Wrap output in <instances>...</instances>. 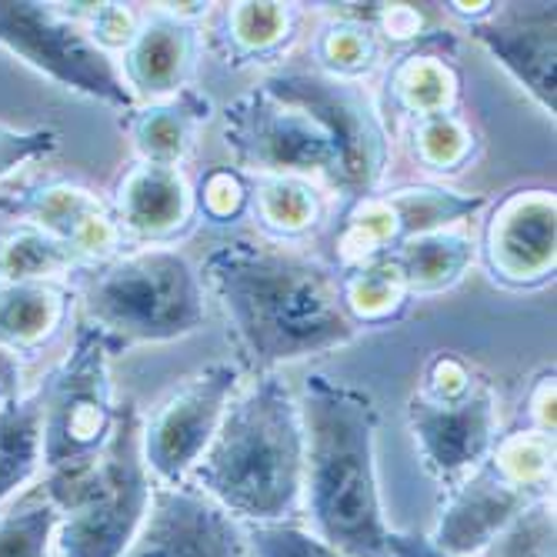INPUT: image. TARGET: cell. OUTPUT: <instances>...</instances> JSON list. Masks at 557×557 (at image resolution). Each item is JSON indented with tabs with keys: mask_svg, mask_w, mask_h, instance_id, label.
I'll return each instance as SVG.
<instances>
[{
	"mask_svg": "<svg viewBox=\"0 0 557 557\" xmlns=\"http://www.w3.org/2000/svg\"><path fill=\"white\" fill-rule=\"evenodd\" d=\"M250 371L277 374L361 337L344 308L337 268L274 240H231L200 268Z\"/></svg>",
	"mask_w": 557,
	"mask_h": 557,
	"instance_id": "6da1fadb",
	"label": "cell"
},
{
	"mask_svg": "<svg viewBox=\"0 0 557 557\" xmlns=\"http://www.w3.org/2000/svg\"><path fill=\"white\" fill-rule=\"evenodd\" d=\"M300 515L344 557H387V518L377 481V404L368 391L311 374L304 381Z\"/></svg>",
	"mask_w": 557,
	"mask_h": 557,
	"instance_id": "7a4b0ae2",
	"label": "cell"
},
{
	"mask_svg": "<svg viewBox=\"0 0 557 557\" xmlns=\"http://www.w3.org/2000/svg\"><path fill=\"white\" fill-rule=\"evenodd\" d=\"M184 484L240 524H277L300 515L304 424L300 404L281 374H258L237 387Z\"/></svg>",
	"mask_w": 557,
	"mask_h": 557,
	"instance_id": "3957f363",
	"label": "cell"
},
{
	"mask_svg": "<svg viewBox=\"0 0 557 557\" xmlns=\"http://www.w3.org/2000/svg\"><path fill=\"white\" fill-rule=\"evenodd\" d=\"M84 324L117 347L171 344L205 327V281L171 244L127 247L71 277Z\"/></svg>",
	"mask_w": 557,
	"mask_h": 557,
	"instance_id": "277c9868",
	"label": "cell"
},
{
	"mask_svg": "<svg viewBox=\"0 0 557 557\" xmlns=\"http://www.w3.org/2000/svg\"><path fill=\"white\" fill-rule=\"evenodd\" d=\"M40 484L61 508L54 557H124L154 491L140 450L137 404L124 400L117 408L114 434L94 465L67 478H40Z\"/></svg>",
	"mask_w": 557,
	"mask_h": 557,
	"instance_id": "5b68a950",
	"label": "cell"
},
{
	"mask_svg": "<svg viewBox=\"0 0 557 557\" xmlns=\"http://www.w3.org/2000/svg\"><path fill=\"white\" fill-rule=\"evenodd\" d=\"M111 344L77 327L67 358L40 384L44 397V478H67L104 454L117 408L111 381Z\"/></svg>",
	"mask_w": 557,
	"mask_h": 557,
	"instance_id": "8992f818",
	"label": "cell"
},
{
	"mask_svg": "<svg viewBox=\"0 0 557 557\" xmlns=\"http://www.w3.org/2000/svg\"><path fill=\"white\" fill-rule=\"evenodd\" d=\"M0 47L71 94L100 100L121 114L137 108L114 54H108L61 4L0 0Z\"/></svg>",
	"mask_w": 557,
	"mask_h": 557,
	"instance_id": "52a82bcc",
	"label": "cell"
},
{
	"mask_svg": "<svg viewBox=\"0 0 557 557\" xmlns=\"http://www.w3.org/2000/svg\"><path fill=\"white\" fill-rule=\"evenodd\" d=\"M264 87L300 104L327 131L337 154V194L358 200L377 190L391 161V131L364 84L300 67L274 71Z\"/></svg>",
	"mask_w": 557,
	"mask_h": 557,
	"instance_id": "ba28073f",
	"label": "cell"
},
{
	"mask_svg": "<svg viewBox=\"0 0 557 557\" xmlns=\"http://www.w3.org/2000/svg\"><path fill=\"white\" fill-rule=\"evenodd\" d=\"M224 144L240 174L324 181L337 190V154L327 131L300 104L264 84L227 104Z\"/></svg>",
	"mask_w": 557,
	"mask_h": 557,
	"instance_id": "9c48e42d",
	"label": "cell"
},
{
	"mask_svg": "<svg viewBox=\"0 0 557 557\" xmlns=\"http://www.w3.org/2000/svg\"><path fill=\"white\" fill-rule=\"evenodd\" d=\"M240 384V364H211L181 381L147 421L140 418V450L150 478L158 484H184L218 434L221 418Z\"/></svg>",
	"mask_w": 557,
	"mask_h": 557,
	"instance_id": "30bf717a",
	"label": "cell"
},
{
	"mask_svg": "<svg viewBox=\"0 0 557 557\" xmlns=\"http://www.w3.org/2000/svg\"><path fill=\"white\" fill-rule=\"evenodd\" d=\"M408 424L434 481L454 487L478 471L497 444V394L478 377L458 394H421L408 400Z\"/></svg>",
	"mask_w": 557,
	"mask_h": 557,
	"instance_id": "8fae6325",
	"label": "cell"
},
{
	"mask_svg": "<svg viewBox=\"0 0 557 557\" xmlns=\"http://www.w3.org/2000/svg\"><path fill=\"white\" fill-rule=\"evenodd\" d=\"M450 14L465 17L471 37L511 74V81L554 117L557 111V4H447Z\"/></svg>",
	"mask_w": 557,
	"mask_h": 557,
	"instance_id": "7c38bea8",
	"label": "cell"
},
{
	"mask_svg": "<svg viewBox=\"0 0 557 557\" xmlns=\"http://www.w3.org/2000/svg\"><path fill=\"white\" fill-rule=\"evenodd\" d=\"M557 205L547 187H521L491 205L478 255L494 284L528 290L554 281Z\"/></svg>",
	"mask_w": 557,
	"mask_h": 557,
	"instance_id": "4fadbf2b",
	"label": "cell"
},
{
	"mask_svg": "<svg viewBox=\"0 0 557 557\" xmlns=\"http://www.w3.org/2000/svg\"><path fill=\"white\" fill-rule=\"evenodd\" d=\"M124 557H250L244 524L187 484H158Z\"/></svg>",
	"mask_w": 557,
	"mask_h": 557,
	"instance_id": "5bb4252c",
	"label": "cell"
},
{
	"mask_svg": "<svg viewBox=\"0 0 557 557\" xmlns=\"http://www.w3.org/2000/svg\"><path fill=\"white\" fill-rule=\"evenodd\" d=\"M0 211L61 240L84 264L108 261L131 244L111 211V200L97 197L81 181L54 177L11 190L0 197Z\"/></svg>",
	"mask_w": 557,
	"mask_h": 557,
	"instance_id": "9a60e30c",
	"label": "cell"
},
{
	"mask_svg": "<svg viewBox=\"0 0 557 557\" xmlns=\"http://www.w3.org/2000/svg\"><path fill=\"white\" fill-rule=\"evenodd\" d=\"M208 8L211 4H158L147 21H137L117 64L137 104L190 87L200 58V34L194 24L208 14Z\"/></svg>",
	"mask_w": 557,
	"mask_h": 557,
	"instance_id": "2e32d148",
	"label": "cell"
},
{
	"mask_svg": "<svg viewBox=\"0 0 557 557\" xmlns=\"http://www.w3.org/2000/svg\"><path fill=\"white\" fill-rule=\"evenodd\" d=\"M111 211L127 240L171 244L197 224L194 184L181 168L134 161L111 190Z\"/></svg>",
	"mask_w": 557,
	"mask_h": 557,
	"instance_id": "e0dca14e",
	"label": "cell"
},
{
	"mask_svg": "<svg viewBox=\"0 0 557 557\" xmlns=\"http://www.w3.org/2000/svg\"><path fill=\"white\" fill-rule=\"evenodd\" d=\"M534 497L544 494L511 484L491 461H484L465 481L447 487V500L428 537L437 550L450 557H474Z\"/></svg>",
	"mask_w": 557,
	"mask_h": 557,
	"instance_id": "ac0fdd59",
	"label": "cell"
},
{
	"mask_svg": "<svg viewBox=\"0 0 557 557\" xmlns=\"http://www.w3.org/2000/svg\"><path fill=\"white\" fill-rule=\"evenodd\" d=\"M77 290L71 277L0 284V354L37 358L74 321Z\"/></svg>",
	"mask_w": 557,
	"mask_h": 557,
	"instance_id": "d6986e66",
	"label": "cell"
},
{
	"mask_svg": "<svg viewBox=\"0 0 557 557\" xmlns=\"http://www.w3.org/2000/svg\"><path fill=\"white\" fill-rule=\"evenodd\" d=\"M208 121H211V100L187 87L181 94L131 108L121 117V127L134 140L137 161L181 168V161L194 150Z\"/></svg>",
	"mask_w": 557,
	"mask_h": 557,
	"instance_id": "ffe728a7",
	"label": "cell"
},
{
	"mask_svg": "<svg viewBox=\"0 0 557 557\" xmlns=\"http://www.w3.org/2000/svg\"><path fill=\"white\" fill-rule=\"evenodd\" d=\"M384 90H387V108H394L397 117L421 121V117L458 111L461 74L447 50H441L437 44H424L394 61Z\"/></svg>",
	"mask_w": 557,
	"mask_h": 557,
	"instance_id": "44dd1931",
	"label": "cell"
},
{
	"mask_svg": "<svg viewBox=\"0 0 557 557\" xmlns=\"http://www.w3.org/2000/svg\"><path fill=\"white\" fill-rule=\"evenodd\" d=\"M297 37L294 4H224L214 27V47L231 67L271 64Z\"/></svg>",
	"mask_w": 557,
	"mask_h": 557,
	"instance_id": "7402d4cb",
	"label": "cell"
},
{
	"mask_svg": "<svg viewBox=\"0 0 557 557\" xmlns=\"http://www.w3.org/2000/svg\"><path fill=\"white\" fill-rule=\"evenodd\" d=\"M44 478V397L14 391L0 400V508Z\"/></svg>",
	"mask_w": 557,
	"mask_h": 557,
	"instance_id": "603a6c76",
	"label": "cell"
},
{
	"mask_svg": "<svg viewBox=\"0 0 557 557\" xmlns=\"http://www.w3.org/2000/svg\"><path fill=\"white\" fill-rule=\"evenodd\" d=\"M384 258L394 264L400 284L408 287L414 300V297L441 294L458 284L478 258V244L471 240V234L447 227V231L404 240Z\"/></svg>",
	"mask_w": 557,
	"mask_h": 557,
	"instance_id": "cb8c5ba5",
	"label": "cell"
},
{
	"mask_svg": "<svg viewBox=\"0 0 557 557\" xmlns=\"http://www.w3.org/2000/svg\"><path fill=\"white\" fill-rule=\"evenodd\" d=\"M250 214L274 244H290L324 224V194L304 177H250Z\"/></svg>",
	"mask_w": 557,
	"mask_h": 557,
	"instance_id": "d4e9b609",
	"label": "cell"
},
{
	"mask_svg": "<svg viewBox=\"0 0 557 557\" xmlns=\"http://www.w3.org/2000/svg\"><path fill=\"white\" fill-rule=\"evenodd\" d=\"M381 197L397 231V247L421 234L447 231L454 224L474 218L481 208H487L484 194H461V190H447L441 184H411V187L387 190Z\"/></svg>",
	"mask_w": 557,
	"mask_h": 557,
	"instance_id": "484cf974",
	"label": "cell"
},
{
	"mask_svg": "<svg viewBox=\"0 0 557 557\" xmlns=\"http://www.w3.org/2000/svg\"><path fill=\"white\" fill-rule=\"evenodd\" d=\"M314 71L337 77V81H364L381 67L384 44L371 21H364L358 11H341L334 21H327L314 37Z\"/></svg>",
	"mask_w": 557,
	"mask_h": 557,
	"instance_id": "4316f807",
	"label": "cell"
},
{
	"mask_svg": "<svg viewBox=\"0 0 557 557\" xmlns=\"http://www.w3.org/2000/svg\"><path fill=\"white\" fill-rule=\"evenodd\" d=\"M337 277H341L344 308L361 331L397 321L400 311L411 304L408 287L400 284V277L387 258H374L368 264L337 271Z\"/></svg>",
	"mask_w": 557,
	"mask_h": 557,
	"instance_id": "83f0119b",
	"label": "cell"
},
{
	"mask_svg": "<svg viewBox=\"0 0 557 557\" xmlns=\"http://www.w3.org/2000/svg\"><path fill=\"white\" fill-rule=\"evenodd\" d=\"M84 261L71 247L54 240L50 234L14 221V227L0 231V284L11 281H50V277H74Z\"/></svg>",
	"mask_w": 557,
	"mask_h": 557,
	"instance_id": "f1b7e54d",
	"label": "cell"
},
{
	"mask_svg": "<svg viewBox=\"0 0 557 557\" xmlns=\"http://www.w3.org/2000/svg\"><path fill=\"white\" fill-rule=\"evenodd\" d=\"M58 524V500L37 481L0 508V557H50Z\"/></svg>",
	"mask_w": 557,
	"mask_h": 557,
	"instance_id": "f546056e",
	"label": "cell"
},
{
	"mask_svg": "<svg viewBox=\"0 0 557 557\" xmlns=\"http://www.w3.org/2000/svg\"><path fill=\"white\" fill-rule=\"evenodd\" d=\"M408 140H411V158L431 174L465 171V164L474 161L478 150V137L458 111L408 121Z\"/></svg>",
	"mask_w": 557,
	"mask_h": 557,
	"instance_id": "4dcf8cb0",
	"label": "cell"
},
{
	"mask_svg": "<svg viewBox=\"0 0 557 557\" xmlns=\"http://www.w3.org/2000/svg\"><path fill=\"white\" fill-rule=\"evenodd\" d=\"M487 461L524 491L554 494V434L511 431L497 437Z\"/></svg>",
	"mask_w": 557,
	"mask_h": 557,
	"instance_id": "1f68e13d",
	"label": "cell"
},
{
	"mask_svg": "<svg viewBox=\"0 0 557 557\" xmlns=\"http://www.w3.org/2000/svg\"><path fill=\"white\" fill-rule=\"evenodd\" d=\"M474 557H557L554 494L534 497Z\"/></svg>",
	"mask_w": 557,
	"mask_h": 557,
	"instance_id": "d6a6232c",
	"label": "cell"
},
{
	"mask_svg": "<svg viewBox=\"0 0 557 557\" xmlns=\"http://www.w3.org/2000/svg\"><path fill=\"white\" fill-rule=\"evenodd\" d=\"M197 218L208 224H234L250 214V177L237 168H211L194 184Z\"/></svg>",
	"mask_w": 557,
	"mask_h": 557,
	"instance_id": "836d02e7",
	"label": "cell"
},
{
	"mask_svg": "<svg viewBox=\"0 0 557 557\" xmlns=\"http://www.w3.org/2000/svg\"><path fill=\"white\" fill-rule=\"evenodd\" d=\"M250 557H344L327 541H321L311 528L297 521L277 524H244Z\"/></svg>",
	"mask_w": 557,
	"mask_h": 557,
	"instance_id": "e575fe53",
	"label": "cell"
},
{
	"mask_svg": "<svg viewBox=\"0 0 557 557\" xmlns=\"http://www.w3.org/2000/svg\"><path fill=\"white\" fill-rule=\"evenodd\" d=\"M61 147L54 127H17L0 121V184L17 177L27 164L50 158Z\"/></svg>",
	"mask_w": 557,
	"mask_h": 557,
	"instance_id": "d590c367",
	"label": "cell"
},
{
	"mask_svg": "<svg viewBox=\"0 0 557 557\" xmlns=\"http://www.w3.org/2000/svg\"><path fill=\"white\" fill-rule=\"evenodd\" d=\"M528 428L518 431H537V434H554V371L541 374L537 384L528 394Z\"/></svg>",
	"mask_w": 557,
	"mask_h": 557,
	"instance_id": "8d00e7d4",
	"label": "cell"
},
{
	"mask_svg": "<svg viewBox=\"0 0 557 557\" xmlns=\"http://www.w3.org/2000/svg\"><path fill=\"white\" fill-rule=\"evenodd\" d=\"M387 557H450V554L437 550L428 534L394 531L391 528V534H387Z\"/></svg>",
	"mask_w": 557,
	"mask_h": 557,
	"instance_id": "74e56055",
	"label": "cell"
},
{
	"mask_svg": "<svg viewBox=\"0 0 557 557\" xmlns=\"http://www.w3.org/2000/svg\"><path fill=\"white\" fill-rule=\"evenodd\" d=\"M14 371H0V400H4L8 394H14V384H11Z\"/></svg>",
	"mask_w": 557,
	"mask_h": 557,
	"instance_id": "f35d334b",
	"label": "cell"
}]
</instances>
